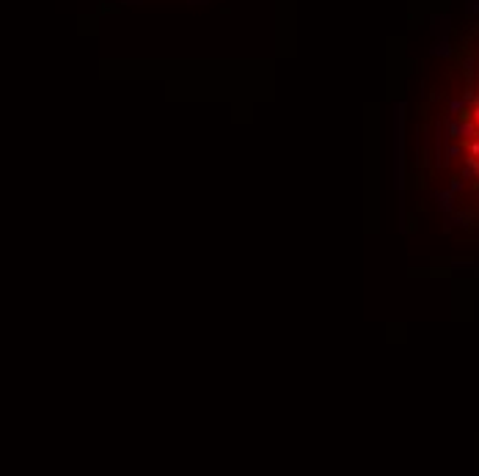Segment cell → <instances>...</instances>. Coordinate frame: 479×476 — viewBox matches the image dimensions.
<instances>
[{
    "label": "cell",
    "mask_w": 479,
    "mask_h": 476,
    "mask_svg": "<svg viewBox=\"0 0 479 476\" xmlns=\"http://www.w3.org/2000/svg\"><path fill=\"white\" fill-rule=\"evenodd\" d=\"M468 116H471V121L477 124V129H479V105H477V108L471 110V113H468Z\"/></svg>",
    "instance_id": "cell-1"
},
{
    "label": "cell",
    "mask_w": 479,
    "mask_h": 476,
    "mask_svg": "<svg viewBox=\"0 0 479 476\" xmlns=\"http://www.w3.org/2000/svg\"><path fill=\"white\" fill-rule=\"evenodd\" d=\"M471 155H474V157H479V141H474V143H471Z\"/></svg>",
    "instance_id": "cell-2"
}]
</instances>
